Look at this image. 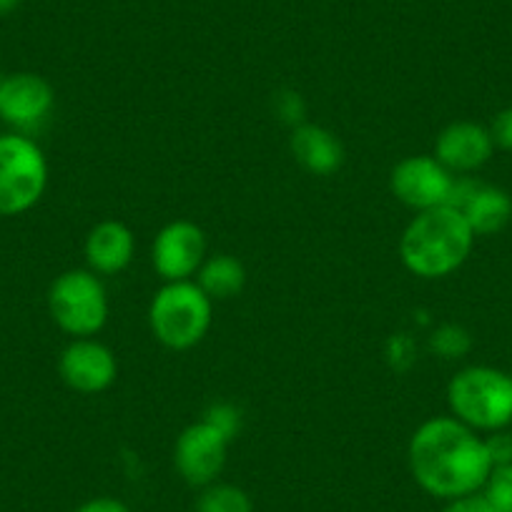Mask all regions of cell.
Listing matches in <instances>:
<instances>
[{
    "label": "cell",
    "mask_w": 512,
    "mask_h": 512,
    "mask_svg": "<svg viewBox=\"0 0 512 512\" xmlns=\"http://www.w3.org/2000/svg\"><path fill=\"white\" fill-rule=\"evenodd\" d=\"M246 272L239 259L229 254L211 256L209 262L201 264L199 269V287L204 289L211 302H224V299L236 297L244 289Z\"/></svg>",
    "instance_id": "cell-16"
},
{
    "label": "cell",
    "mask_w": 512,
    "mask_h": 512,
    "mask_svg": "<svg viewBox=\"0 0 512 512\" xmlns=\"http://www.w3.org/2000/svg\"><path fill=\"white\" fill-rule=\"evenodd\" d=\"M53 88L38 73H11L0 83V121L13 126L18 134H28L41 126L51 113Z\"/></svg>",
    "instance_id": "cell-9"
},
{
    "label": "cell",
    "mask_w": 512,
    "mask_h": 512,
    "mask_svg": "<svg viewBox=\"0 0 512 512\" xmlns=\"http://www.w3.org/2000/svg\"><path fill=\"white\" fill-rule=\"evenodd\" d=\"M452 417L472 430L497 432L512 425V374L495 367H467L447 387Z\"/></svg>",
    "instance_id": "cell-3"
},
{
    "label": "cell",
    "mask_w": 512,
    "mask_h": 512,
    "mask_svg": "<svg viewBox=\"0 0 512 512\" xmlns=\"http://www.w3.org/2000/svg\"><path fill=\"white\" fill-rule=\"evenodd\" d=\"M204 420L209 422V425H214L219 432H224L229 440L236 435V432H239V412H236L231 405L209 407V412H206Z\"/></svg>",
    "instance_id": "cell-20"
},
{
    "label": "cell",
    "mask_w": 512,
    "mask_h": 512,
    "mask_svg": "<svg viewBox=\"0 0 512 512\" xmlns=\"http://www.w3.org/2000/svg\"><path fill=\"white\" fill-rule=\"evenodd\" d=\"M442 512H492V510L487 507L485 497H482L480 492H475V495H465V497H455V500H450Z\"/></svg>",
    "instance_id": "cell-24"
},
{
    "label": "cell",
    "mask_w": 512,
    "mask_h": 512,
    "mask_svg": "<svg viewBox=\"0 0 512 512\" xmlns=\"http://www.w3.org/2000/svg\"><path fill=\"white\" fill-rule=\"evenodd\" d=\"M199 512H254L251 497L236 485H206L196 502Z\"/></svg>",
    "instance_id": "cell-17"
},
{
    "label": "cell",
    "mask_w": 512,
    "mask_h": 512,
    "mask_svg": "<svg viewBox=\"0 0 512 512\" xmlns=\"http://www.w3.org/2000/svg\"><path fill=\"white\" fill-rule=\"evenodd\" d=\"M277 111L287 123H292V126H302L307 108H304V101L299 93L289 91V93H282V96L277 98Z\"/></svg>",
    "instance_id": "cell-23"
},
{
    "label": "cell",
    "mask_w": 512,
    "mask_h": 512,
    "mask_svg": "<svg viewBox=\"0 0 512 512\" xmlns=\"http://www.w3.org/2000/svg\"><path fill=\"white\" fill-rule=\"evenodd\" d=\"M76 512H131L121 500L116 497H96V500H88L78 507Z\"/></svg>",
    "instance_id": "cell-25"
},
{
    "label": "cell",
    "mask_w": 512,
    "mask_h": 512,
    "mask_svg": "<svg viewBox=\"0 0 512 512\" xmlns=\"http://www.w3.org/2000/svg\"><path fill=\"white\" fill-rule=\"evenodd\" d=\"M475 239L465 216L452 206L417 211L400 239L402 264L415 277L442 279L467 262Z\"/></svg>",
    "instance_id": "cell-2"
},
{
    "label": "cell",
    "mask_w": 512,
    "mask_h": 512,
    "mask_svg": "<svg viewBox=\"0 0 512 512\" xmlns=\"http://www.w3.org/2000/svg\"><path fill=\"white\" fill-rule=\"evenodd\" d=\"M134 251V231L121 221H101L86 239V262L98 274L123 272L134 259Z\"/></svg>",
    "instance_id": "cell-14"
},
{
    "label": "cell",
    "mask_w": 512,
    "mask_h": 512,
    "mask_svg": "<svg viewBox=\"0 0 512 512\" xmlns=\"http://www.w3.org/2000/svg\"><path fill=\"white\" fill-rule=\"evenodd\" d=\"M18 3H21V0H0V16H8V13L16 11Z\"/></svg>",
    "instance_id": "cell-26"
},
{
    "label": "cell",
    "mask_w": 512,
    "mask_h": 512,
    "mask_svg": "<svg viewBox=\"0 0 512 512\" xmlns=\"http://www.w3.org/2000/svg\"><path fill=\"white\" fill-rule=\"evenodd\" d=\"M48 309L58 327L76 339L101 332L108 319V297L93 272L71 269L53 282Z\"/></svg>",
    "instance_id": "cell-6"
},
{
    "label": "cell",
    "mask_w": 512,
    "mask_h": 512,
    "mask_svg": "<svg viewBox=\"0 0 512 512\" xmlns=\"http://www.w3.org/2000/svg\"><path fill=\"white\" fill-rule=\"evenodd\" d=\"M447 206L465 216L475 236L497 234L512 219V199L505 189L467 179V176H455V186H452Z\"/></svg>",
    "instance_id": "cell-10"
},
{
    "label": "cell",
    "mask_w": 512,
    "mask_h": 512,
    "mask_svg": "<svg viewBox=\"0 0 512 512\" xmlns=\"http://www.w3.org/2000/svg\"><path fill=\"white\" fill-rule=\"evenodd\" d=\"M487 455H490L492 467L497 465H512V435L505 430L490 432V437L485 440Z\"/></svg>",
    "instance_id": "cell-21"
},
{
    "label": "cell",
    "mask_w": 512,
    "mask_h": 512,
    "mask_svg": "<svg viewBox=\"0 0 512 512\" xmlns=\"http://www.w3.org/2000/svg\"><path fill=\"white\" fill-rule=\"evenodd\" d=\"M229 437L206 420L194 422L179 435L174 447V462L179 475L189 485L206 487L219 477L226 462Z\"/></svg>",
    "instance_id": "cell-8"
},
{
    "label": "cell",
    "mask_w": 512,
    "mask_h": 512,
    "mask_svg": "<svg viewBox=\"0 0 512 512\" xmlns=\"http://www.w3.org/2000/svg\"><path fill=\"white\" fill-rule=\"evenodd\" d=\"M410 470L417 485L442 500L475 495L492 472L487 445L457 417L427 420L412 435Z\"/></svg>",
    "instance_id": "cell-1"
},
{
    "label": "cell",
    "mask_w": 512,
    "mask_h": 512,
    "mask_svg": "<svg viewBox=\"0 0 512 512\" xmlns=\"http://www.w3.org/2000/svg\"><path fill=\"white\" fill-rule=\"evenodd\" d=\"M455 174L435 156H407L392 169L390 189L405 206L415 211L435 209L450 201Z\"/></svg>",
    "instance_id": "cell-7"
},
{
    "label": "cell",
    "mask_w": 512,
    "mask_h": 512,
    "mask_svg": "<svg viewBox=\"0 0 512 512\" xmlns=\"http://www.w3.org/2000/svg\"><path fill=\"white\" fill-rule=\"evenodd\" d=\"M480 495L492 512H512V465L492 467Z\"/></svg>",
    "instance_id": "cell-19"
},
{
    "label": "cell",
    "mask_w": 512,
    "mask_h": 512,
    "mask_svg": "<svg viewBox=\"0 0 512 512\" xmlns=\"http://www.w3.org/2000/svg\"><path fill=\"white\" fill-rule=\"evenodd\" d=\"M492 151L490 128L475 121H455L437 136L435 159L452 174H472L492 159Z\"/></svg>",
    "instance_id": "cell-13"
},
{
    "label": "cell",
    "mask_w": 512,
    "mask_h": 512,
    "mask_svg": "<svg viewBox=\"0 0 512 512\" xmlns=\"http://www.w3.org/2000/svg\"><path fill=\"white\" fill-rule=\"evenodd\" d=\"M58 372L71 390L81 395H98L116 382L118 364L111 349L91 337L76 339L63 349Z\"/></svg>",
    "instance_id": "cell-12"
},
{
    "label": "cell",
    "mask_w": 512,
    "mask_h": 512,
    "mask_svg": "<svg viewBox=\"0 0 512 512\" xmlns=\"http://www.w3.org/2000/svg\"><path fill=\"white\" fill-rule=\"evenodd\" d=\"M0 83H3V76H0Z\"/></svg>",
    "instance_id": "cell-27"
},
{
    "label": "cell",
    "mask_w": 512,
    "mask_h": 512,
    "mask_svg": "<svg viewBox=\"0 0 512 512\" xmlns=\"http://www.w3.org/2000/svg\"><path fill=\"white\" fill-rule=\"evenodd\" d=\"M204 231L191 221H171L154 241V269L164 282H189L204 264Z\"/></svg>",
    "instance_id": "cell-11"
},
{
    "label": "cell",
    "mask_w": 512,
    "mask_h": 512,
    "mask_svg": "<svg viewBox=\"0 0 512 512\" xmlns=\"http://www.w3.org/2000/svg\"><path fill=\"white\" fill-rule=\"evenodd\" d=\"M151 332L164 347L191 349L211 327V299L194 282H166L149 309Z\"/></svg>",
    "instance_id": "cell-4"
},
{
    "label": "cell",
    "mask_w": 512,
    "mask_h": 512,
    "mask_svg": "<svg viewBox=\"0 0 512 512\" xmlns=\"http://www.w3.org/2000/svg\"><path fill=\"white\" fill-rule=\"evenodd\" d=\"M289 146H292L294 159L314 176H332L344 164L342 141L329 128L314 126V123L294 126Z\"/></svg>",
    "instance_id": "cell-15"
},
{
    "label": "cell",
    "mask_w": 512,
    "mask_h": 512,
    "mask_svg": "<svg viewBox=\"0 0 512 512\" xmlns=\"http://www.w3.org/2000/svg\"><path fill=\"white\" fill-rule=\"evenodd\" d=\"M48 164L41 146L26 134L0 136V216H21L41 201Z\"/></svg>",
    "instance_id": "cell-5"
},
{
    "label": "cell",
    "mask_w": 512,
    "mask_h": 512,
    "mask_svg": "<svg viewBox=\"0 0 512 512\" xmlns=\"http://www.w3.org/2000/svg\"><path fill=\"white\" fill-rule=\"evenodd\" d=\"M490 136L495 141V149L512 151V108H502L490 126Z\"/></svg>",
    "instance_id": "cell-22"
},
{
    "label": "cell",
    "mask_w": 512,
    "mask_h": 512,
    "mask_svg": "<svg viewBox=\"0 0 512 512\" xmlns=\"http://www.w3.org/2000/svg\"><path fill=\"white\" fill-rule=\"evenodd\" d=\"M430 349L442 359H462L472 349V337L460 324H442L432 332Z\"/></svg>",
    "instance_id": "cell-18"
}]
</instances>
